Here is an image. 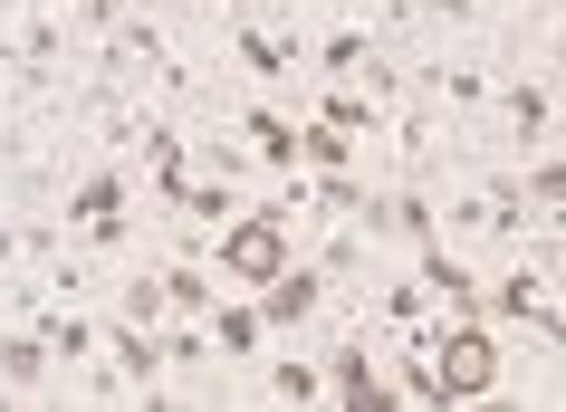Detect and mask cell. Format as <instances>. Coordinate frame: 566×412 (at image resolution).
Returning <instances> with one entry per match:
<instances>
[{"label": "cell", "mask_w": 566, "mask_h": 412, "mask_svg": "<svg viewBox=\"0 0 566 412\" xmlns=\"http://www.w3.org/2000/svg\"><path fill=\"white\" fill-rule=\"evenodd\" d=\"M202 250L231 268L240 288H269V278L289 268V221H279V211H231V221H221V240H202Z\"/></svg>", "instance_id": "cell-1"}, {"label": "cell", "mask_w": 566, "mask_h": 412, "mask_svg": "<svg viewBox=\"0 0 566 412\" xmlns=\"http://www.w3.org/2000/svg\"><path fill=\"white\" fill-rule=\"evenodd\" d=\"M490 383H500V346L461 317V326L442 336V355H432V403H480Z\"/></svg>", "instance_id": "cell-2"}, {"label": "cell", "mask_w": 566, "mask_h": 412, "mask_svg": "<svg viewBox=\"0 0 566 412\" xmlns=\"http://www.w3.org/2000/svg\"><path fill=\"white\" fill-rule=\"evenodd\" d=\"M67 221L87 231V250H125V173L116 163H87L67 182Z\"/></svg>", "instance_id": "cell-3"}, {"label": "cell", "mask_w": 566, "mask_h": 412, "mask_svg": "<svg viewBox=\"0 0 566 412\" xmlns=\"http://www.w3.org/2000/svg\"><path fill=\"white\" fill-rule=\"evenodd\" d=\"M231 49H240V59H250V67H260V77H279V87H289V77H298V67H307V49H298V39L260 30V20H240V10H231Z\"/></svg>", "instance_id": "cell-4"}, {"label": "cell", "mask_w": 566, "mask_h": 412, "mask_svg": "<svg viewBox=\"0 0 566 412\" xmlns=\"http://www.w3.org/2000/svg\"><path fill=\"white\" fill-rule=\"evenodd\" d=\"M317 297H327V288H317V268L289 260L279 278H269V307H260V317H269V326H307V317H317Z\"/></svg>", "instance_id": "cell-5"}, {"label": "cell", "mask_w": 566, "mask_h": 412, "mask_svg": "<svg viewBox=\"0 0 566 412\" xmlns=\"http://www.w3.org/2000/svg\"><path fill=\"white\" fill-rule=\"evenodd\" d=\"M336 393H327V403H356V412H385L394 403V393H385V374H375V355H365V346H346V355H336Z\"/></svg>", "instance_id": "cell-6"}, {"label": "cell", "mask_w": 566, "mask_h": 412, "mask_svg": "<svg viewBox=\"0 0 566 412\" xmlns=\"http://www.w3.org/2000/svg\"><path fill=\"white\" fill-rule=\"evenodd\" d=\"M500 317H518V326H537V336H547V346H557L566 326H557V297L537 288L528 268H518V278H500Z\"/></svg>", "instance_id": "cell-7"}, {"label": "cell", "mask_w": 566, "mask_h": 412, "mask_svg": "<svg viewBox=\"0 0 566 412\" xmlns=\"http://www.w3.org/2000/svg\"><path fill=\"white\" fill-rule=\"evenodd\" d=\"M164 346H154V326H116V393H145Z\"/></svg>", "instance_id": "cell-8"}, {"label": "cell", "mask_w": 566, "mask_h": 412, "mask_svg": "<svg viewBox=\"0 0 566 412\" xmlns=\"http://www.w3.org/2000/svg\"><path fill=\"white\" fill-rule=\"evenodd\" d=\"M260 336H269L260 307H240V297H211V346H221V355H250Z\"/></svg>", "instance_id": "cell-9"}, {"label": "cell", "mask_w": 566, "mask_h": 412, "mask_svg": "<svg viewBox=\"0 0 566 412\" xmlns=\"http://www.w3.org/2000/svg\"><path fill=\"white\" fill-rule=\"evenodd\" d=\"M0 374L20 383V393H39V383H49V346H39V326H30V336H20V326L0 336Z\"/></svg>", "instance_id": "cell-10"}, {"label": "cell", "mask_w": 566, "mask_h": 412, "mask_svg": "<svg viewBox=\"0 0 566 412\" xmlns=\"http://www.w3.org/2000/svg\"><path fill=\"white\" fill-rule=\"evenodd\" d=\"M145 163H154V192H164V202H182V192H192V173H182V135H164V125H154V135H145Z\"/></svg>", "instance_id": "cell-11"}, {"label": "cell", "mask_w": 566, "mask_h": 412, "mask_svg": "<svg viewBox=\"0 0 566 412\" xmlns=\"http://www.w3.org/2000/svg\"><path fill=\"white\" fill-rule=\"evenodd\" d=\"M39 346L67 355V365H87V355H96V326H87V317H67V307H49V317H39Z\"/></svg>", "instance_id": "cell-12"}, {"label": "cell", "mask_w": 566, "mask_h": 412, "mask_svg": "<svg viewBox=\"0 0 566 412\" xmlns=\"http://www.w3.org/2000/svg\"><path fill=\"white\" fill-rule=\"evenodd\" d=\"M154 288H164V307H182V317H211V278H192V268H154Z\"/></svg>", "instance_id": "cell-13"}, {"label": "cell", "mask_w": 566, "mask_h": 412, "mask_svg": "<svg viewBox=\"0 0 566 412\" xmlns=\"http://www.w3.org/2000/svg\"><path fill=\"white\" fill-rule=\"evenodd\" d=\"M269 393H279V403H327V374L289 355V365H269Z\"/></svg>", "instance_id": "cell-14"}, {"label": "cell", "mask_w": 566, "mask_h": 412, "mask_svg": "<svg viewBox=\"0 0 566 412\" xmlns=\"http://www.w3.org/2000/svg\"><path fill=\"white\" fill-rule=\"evenodd\" d=\"M547 116H557V96H547V77H528V87H509V125H518V135H537Z\"/></svg>", "instance_id": "cell-15"}, {"label": "cell", "mask_w": 566, "mask_h": 412, "mask_svg": "<svg viewBox=\"0 0 566 412\" xmlns=\"http://www.w3.org/2000/svg\"><path fill=\"white\" fill-rule=\"evenodd\" d=\"M375 317H385L394 336H413V326H422V278H394V288H385V307H375Z\"/></svg>", "instance_id": "cell-16"}, {"label": "cell", "mask_w": 566, "mask_h": 412, "mask_svg": "<svg viewBox=\"0 0 566 412\" xmlns=\"http://www.w3.org/2000/svg\"><path fill=\"white\" fill-rule=\"evenodd\" d=\"M174 211H192V221H211V231H221V221H231L240 202H231V182H192V192H182Z\"/></svg>", "instance_id": "cell-17"}, {"label": "cell", "mask_w": 566, "mask_h": 412, "mask_svg": "<svg viewBox=\"0 0 566 412\" xmlns=\"http://www.w3.org/2000/svg\"><path fill=\"white\" fill-rule=\"evenodd\" d=\"M518 202L557 211V202H566V173H557V163H528V182H518Z\"/></svg>", "instance_id": "cell-18"}, {"label": "cell", "mask_w": 566, "mask_h": 412, "mask_svg": "<svg viewBox=\"0 0 566 412\" xmlns=\"http://www.w3.org/2000/svg\"><path fill=\"white\" fill-rule=\"evenodd\" d=\"M422 20H471V0H413Z\"/></svg>", "instance_id": "cell-19"}]
</instances>
